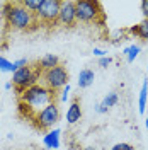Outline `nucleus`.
I'll list each match as a JSON object with an SVG mask.
<instances>
[{
	"instance_id": "nucleus-1",
	"label": "nucleus",
	"mask_w": 148,
	"mask_h": 150,
	"mask_svg": "<svg viewBox=\"0 0 148 150\" xmlns=\"http://www.w3.org/2000/svg\"><path fill=\"white\" fill-rule=\"evenodd\" d=\"M53 99H55V92L43 84H36L32 87H29L20 96V103L27 106L29 111L32 112V116H36L41 109L49 106L53 103Z\"/></svg>"
},
{
	"instance_id": "nucleus-2",
	"label": "nucleus",
	"mask_w": 148,
	"mask_h": 150,
	"mask_svg": "<svg viewBox=\"0 0 148 150\" xmlns=\"http://www.w3.org/2000/svg\"><path fill=\"white\" fill-rule=\"evenodd\" d=\"M4 17L10 28L14 29H29L36 24V16L29 12L20 2L5 4L4 5Z\"/></svg>"
},
{
	"instance_id": "nucleus-3",
	"label": "nucleus",
	"mask_w": 148,
	"mask_h": 150,
	"mask_svg": "<svg viewBox=\"0 0 148 150\" xmlns=\"http://www.w3.org/2000/svg\"><path fill=\"white\" fill-rule=\"evenodd\" d=\"M41 75V70L34 72L29 65L20 67L19 70H16L12 74V85H16V91H17L19 96H22L26 89L32 87V85L37 84V77Z\"/></svg>"
},
{
	"instance_id": "nucleus-4",
	"label": "nucleus",
	"mask_w": 148,
	"mask_h": 150,
	"mask_svg": "<svg viewBox=\"0 0 148 150\" xmlns=\"http://www.w3.org/2000/svg\"><path fill=\"white\" fill-rule=\"evenodd\" d=\"M75 10H77V21L80 22H97V19L102 16L101 2L95 0H77Z\"/></svg>"
},
{
	"instance_id": "nucleus-5",
	"label": "nucleus",
	"mask_w": 148,
	"mask_h": 150,
	"mask_svg": "<svg viewBox=\"0 0 148 150\" xmlns=\"http://www.w3.org/2000/svg\"><path fill=\"white\" fill-rule=\"evenodd\" d=\"M68 79H70V75L63 65H58L51 70H48V72H43V85H46L53 92L68 85Z\"/></svg>"
},
{
	"instance_id": "nucleus-6",
	"label": "nucleus",
	"mask_w": 148,
	"mask_h": 150,
	"mask_svg": "<svg viewBox=\"0 0 148 150\" xmlns=\"http://www.w3.org/2000/svg\"><path fill=\"white\" fill-rule=\"evenodd\" d=\"M34 121H36V126L39 130L49 131L53 128V125H56V123L60 121V109H58V106L55 103H51L49 106H46L44 109H41L34 116Z\"/></svg>"
},
{
	"instance_id": "nucleus-7",
	"label": "nucleus",
	"mask_w": 148,
	"mask_h": 150,
	"mask_svg": "<svg viewBox=\"0 0 148 150\" xmlns=\"http://www.w3.org/2000/svg\"><path fill=\"white\" fill-rule=\"evenodd\" d=\"M60 10H61L60 0H41V7L37 10L36 17L44 24H55L58 21Z\"/></svg>"
},
{
	"instance_id": "nucleus-8",
	"label": "nucleus",
	"mask_w": 148,
	"mask_h": 150,
	"mask_svg": "<svg viewBox=\"0 0 148 150\" xmlns=\"http://www.w3.org/2000/svg\"><path fill=\"white\" fill-rule=\"evenodd\" d=\"M58 22H61L63 26H73L77 22V10H75V2H61V10L58 16Z\"/></svg>"
},
{
	"instance_id": "nucleus-9",
	"label": "nucleus",
	"mask_w": 148,
	"mask_h": 150,
	"mask_svg": "<svg viewBox=\"0 0 148 150\" xmlns=\"http://www.w3.org/2000/svg\"><path fill=\"white\" fill-rule=\"evenodd\" d=\"M80 118H82V106L75 99L66 109V121H68V125H75L80 121Z\"/></svg>"
},
{
	"instance_id": "nucleus-10",
	"label": "nucleus",
	"mask_w": 148,
	"mask_h": 150,
	"mask_svg": "<svg viewBox=\"0 0 148 150\" xmlns=\"http://www.w3.org/2000/svg\"><path fill=\"white\" fill-rule=\"evenodd\" d=\"M60 135H61V131L55 128V130H49L43 137V143H44V147L46 149H60Z\"/></svg>"
},
{
	"instance_id": "nucleus-11",
	"label": "nucleus",
	"mask_w": 148,
	"mask_h": 150,
	"mask_svg": "<svg viewBox=\"0 0 148 150\" xmlns=\"http://www.w3.org/2000/svg\"><path fill=\"white\" fill-rule=\"evenodd\" d=\"M58 65H60V58L53 53H48L39 60V70H43V72H48V70H51Z\"/></svg>"
},
{
	"instance_id": "nucleus-12",
	"label": "nucleus",
	"mask_w": 148,
	"mask_h": 150,
	"mask_svg": "<svg viewBox=\"0 0 148 150\" xmlns=\"http://www.w3.org/2000/svg\"><path fill=\"white\" fill-rule=\"evenodd\" d=\"M94 79H95V74H94L90 68L80 70V74H78V87L80 89H87L89 85H92Z\"/></svg>"
},
{
	"instance_id": "nucleus-13",
	"label": "nucleus",
	"mask_w": 148,
	"mask_h": 150,
	"mask_svg": "<svg viewBox=\"0 0 148 150\" xmlns=\"http://www.w3.org/2000/svg\"><path fill=\"white\" fill-rule=\"evenodd\" d=\"M130 33L131 34H135V36H138L140 39H143V41H148V21L147 19H143L140 24L130 28Z\"/></svg>"
},
{
	"instance_id": "nucleus-14",
	"label": "nucleus",
	"mask_w": 148,
	"mask_h": 150,
	"mask_svg": "<svg viewBox=\"0 0 148 150\" xmlns=\"http://www.w3.org/2000/svg\"><path fill=\"white\" fill-rule=\"evenodd\" d=\"M147 97H148V79L143 80V85H141V91H140V96H138V111H140V114L145 112V108H147Z\"/></svg>"
},
{
	"instance_id": "nucleus-15",
	"label": "nucleus",
	"mask_w": 148,
	"mask_h": 150,
	"mask_svg": "<svg viewBox=\"0 0 148 150\" xmlns=\"http://www.w3.org/2000/svg\"><path fill=\"white\" fill-rule=\"evenodd\" d=\"M140 51H141V48L138 46V45H131V46L124 48V51H123V55L126 56V60L130 62V63H133L135 62V58L140 55Z\"/></svg>"
},
{
	"instance_id": "nucleus-16",
	"label": "nucleus",
	"mask_w": 148,
	"mask_h": 150,
	"mask_svg": "<svg viewBox=\"0 0 148 150\" xmlns=\"http://www.w3.org/2000/svg\"><path fill=\"white\" fill-rule=\"evenodd\" d=\"M20 4H22L29 12H32L34 16L37 14V10L41 7V0H24V2H20Z\"/></svg>"
},
{
	"instance_id": "nucleus-17",
	"label": "nucleus",
	"mask_w": 148,
	"mask_h": 150,
	"mask_svg": "<svg viewBox=\"0 0 148 150\" xmlns=\"http://www.w3.org/2000/svg\"><path fill=\"white\" fill-rule=\"evenodd\" d=\"M118 99H119V97H118V92H109L106 97H104L102 106H106L107 109H109V108H114V106L118 104Z\"/></svg>"
},
{
	"instance_id": "nucleus-18",
	"label": "nucleus",
	"mask_w": 148,
	"mask_h": 150,
	"mask_svg": "<svg viewBox=\"0 0 148 150\" xmlns=\"http://www.w3.org/2000/svg\"><path fill=\"white\" fill-rule=\"evenodd\" d=\"M0 70L2 72H12L14 74V63L9 62V60H5L4 56H0Z\"/></svg>"
},
{
	"instance_id": "nucleus-19",
	"label": "nucleus",
	"mask_w": 148,
	"mask_h": 150,
	"mask_svg": "<svg viewBox=\"0 0 148 150\" xmlns=\"http://www.w3.org/2000/svg\"><path fill=\"white\" fill-rule=\"evenodd\" d=\"M111 150H135V147L130 143H116Z\"/></svg>"
},
{
	"instance_id": "nucleus-20",
	"label": "nucleus",
	"mask_w": 148,
	"mask_h": 150,
	"mask_svg": "<svg viewBox=\"0 0 148 150\" xmlns=\"http://www.w3.org/2000/svg\"><path fill=\"white\" fill-rule=\"evenodd\" d=\"M112 63V58L111 56H104V58H99V67L102 68H107V67Z\"/></svg>"
},
{
	"instance_id": "nucleus-21",
	"label": "nucleus",
	"mask_w": 148,
	"mask_h": 150,
	"mask_svg": "<svg viewBox=\"0 0 148 150\" xmlns=\"http://www.w3.org/2000/svg\"><path fill=\"white\" fill-rule=\"evenodd\" d=\"M70 91H72V87H70V84L65 85L63 89H61V103H65L66 99H68V96H70Z\"/></svg>"
},
{
	"instance_id": "nucleus-22",
	"label": "nucleus",
	"mask_w": 148,
	"mask_h": 150,
	"mask_svg": "<svg viewBox=\"0 0 148 150\" xmlns=\"http://www.w3.org/2000/svg\"><path fill=\"white\" fill-rule=\"evenodd\" d=\"M141 14H143V17L148 21V0H143V2H141Z\"/></svg>"
},
{
	"instance_id": "nucleus-23",
	"label": "nucleus",
	"mask_w": 148,
	"mask_h": 150,
	"mask_svg": "<svg viewBox=\"0 0 148 150\" xmlns=\"http://www.w3.org/2000/svg\"><path fill=\"white\" fill-rule=\"evenodd\" d=\"M95 56H99V58H104V56H107V53L104 51V50H101V48H94V51H92Z\"/></svg>"
},
{
	"instance_id": "nucleus-24",
	"label": "nucleus",
	"mask_w": 148,
	"mask_h": 150,
	"mask_svg": "<svg viewBox=\"0 0 148 150\" xmlns=\"http://www.w3.org/2000/svg\"><path fill=\"white\" fill-rule=\"evenodd\" d=\"M97 112H107V108L106 106H102V103L97 106Z\"/></svg>"
},
{
	"instance_id": "nucleus-25",
	"label": "nucleus",
	"mask_w": 148,
	"mask_h": 150,
	"mask_svg": "<svg viewBox=\"0 0 148 150\" xmlns=\"http://www.w3.org/2000/svg\"><path fill=\"white\" fill-rule=\"evenodd\" d=\"M4 87H5V91H10V87H12V84H10V82H7V84L4 85Z\"/></svg>"
},
{
	"instance_id": "nucleus-26",
	"label": "nucleus",
	"mask_w": 148,
	"mask_h": 150,
	"mask_svg": "<svg viewBox=\"0 0 148 150\" xmlns=\"http://www.w3.org/2000/svg\"><path fill=\"white\" fill-rule=\"evenodd\" d=\"M83 150H95V149H94V147H85Z\"/></svg>"
},
{
	"instance_id": "nucleus-27",
	"label": "nucleus",
	"mask_w": 148,
	"mask_h": 150,
	"mask_svg": "<svg viewBox=\"0 0 148 150\" xmlns=\"http://www.w3.org/2000/svg\"><path fill=\"white\" fill-rule=\"evenodd\" d=\"M145 126H147V130H148V118L145 120Z\"/></svg>"
},
{
	"instance_id": "nucleus-28",
	"label": "nucleus",
	"mask_w": 148,
	"mask_h": 150,
	"mask_svg": "<svg viewBox=\"0 0 148 150\" xmlns=\"http://www.w3.org/2000/svg\"><path fill=\"white\" fill-rule=\"evenodd\" d=\"M7 150H10V149H7Z\"/></svg>"
}]
</instances>
